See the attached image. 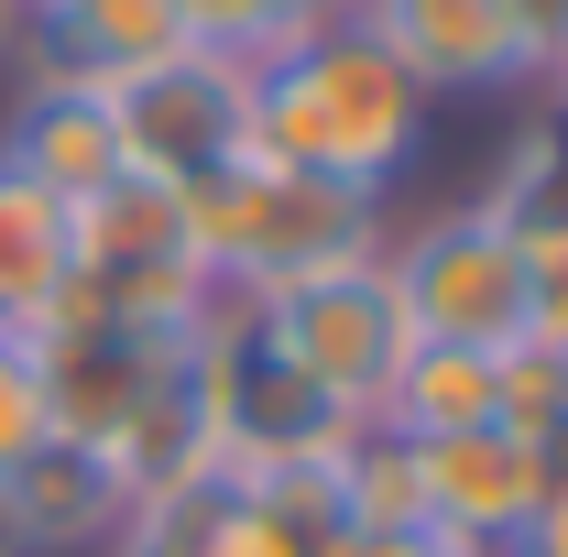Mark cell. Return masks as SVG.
Segmentation results:
<instances>
[{"instance_id":"6da1fadb","label":"cell","mask_w":568,"mask_h":557,"mask_svg":"<svg viewBox=\"0 0 568 557\" xmlns=\"http://www.w3.org/2000/svg\"><path fill=\"white\" fill-rule=\"evenodd\" d=\"M416 142H426V88L361 33L351 11L284 33L274 55L252 67V153L284 164V175L383 198Z\"/></svg>"},{"instance_id":"7a4b0ae2","label":"cell","mask_w":568,"mask_h":557,"mask_svg":"<svg viewBox=\"0 0 568 557\" xmlns=\"http://www.w3.org/2000/svg\"><path fill=\"white\" fill-rule=\"evenodd\" d=\"M186 198V241L230 295H263V284H295V274H328L351 252H383V198H351V186H317V175H284L263 153L219 164Z\"/></svg>"},{"instance_id":"3957f363","label":"cell","mask_w":568,"mask_h":557,"mask_svg":"<svg viewBox=\"0 0 568 557\" xmlns=\"http://www.w3.org/2000/svg\"><path fill=\"white\" fill-rule=\"evenodd\" d=\"M241 306H252L263 350H274L284 372H306L339 416H383L394 372L416 361V317H405L383 252H351V263H328V274L263 284V295H241Z\"/></svg>"},{"instance_id":"277c9868","label":"cell","mask_w":568,"mask_h":557,"mask_svg":"<svg viewBox=\"0 0 568 557\" xmlns=\"http://www.w3.org/2000/svg\"><path fill=\"white\" fill-rule=\"evenodd\" d=\"M219 274L186 241V198L164 175H121L110 198L77 209V295L99 317H132V328H197L209 317Z\"/></svg>"},{"instance_id":"5b68a950","label":"cell","mask_w":568,"mask_h":557,"mask_svg":"<svg viewBox=\"0 0 568 557\" xmlns=\"http://www.w3.org/2000/svg\"><path fill=\"white\" fill-rule=\"evenodd\" d=\"M383 263H394L416 340L437 350H525V328H536V274L493 230V209H437L426 230L383 241Z\"/></svg>"},{"instance_id":"8992f818","label":"cell","mask_w":568,"mask_h":557,"mask_svg":"<svg viewBox=\"0 0 568 557\" xmlns=\"http://www.w3.org/2000/svg\"><path fill=\"white\" fill-rule=\"evenodd\" d=\"M110 121H121L132 175L197 186V175H219V164L252 153V67L175 44V55H153V67L110 77Z\"/></svg>"},{"instance_id":"52a82bcc","label":"cell","mask_w":568,"mask_h":557,"mask_svg":"<svg viewBox=\"0 0 568 557\" xmlns=\"http://www.w3.org/2000/svg\"><path fill=\"white\" fill-rule=\"evenodd\" d=\"M186 340H197V328H132V317H99V306H55V317L22 340V361H33V383H44L55 437H88V448H99V437L186 361Z\"/></svg>"},{"instance_id":"ba28073f","label":"cell","mask_w":568,"mask_h":557,"mask_svg":"<svg viewBox=\"0 0 568 557\" xmlns=\"http://www.w3.org/2000/svg\"><path fill=\"white\" fill-rule=\"evenodd\" d=\"M351 22L426 88V110L470 99V88H525L547 67V44L525 33L514 0H351Z\"/></svg>"},{"instance_id":"9c48e42d","label":"cell","mask_w":568,"mask_h":557,"mask_svg":"<svg viewBox=\"0 0 568 557\" xmlns=\"http://www.w3.org/2000/svg\"><path fill=\"white\" fill-rule=\"evenodd\" d=\"M558 482V448L514 437V426H459V437H416V492H426V536L470 547V536H525L536 503Z\"/></svg>"},{"instance_id":"30bf717a","label":"cell","mask_w":568,"mask_h":557,"mask_svg":"<svg viewBox=\"0 0 568 557\" xmlns=\"http://www.w3.org/2000/svg\"><path fill=\"white\" fill-rule=\"evenodd\" d=\"M0 164H11L22 186H44L55 209L110 198V186L132 175L121 121H110V88H99V77H55V67H33V88H22V99H11V121H0Z\"/></svg>"},{"instance_id":"8fae6325","label":"cell","mask_w":568,"mask_h":557,"mask_svg":"<svg viewBox=\"0 0 568 557\" xmlns=\"http://www.w3.org/2000/svg\"><path fill=\"white\" fill-rule=\"evenodd\" d=\"M121 514H132V492H121V470L88 437H44L0 482V536H11V557H110Z\"/></svg>"},{"instance_id":"7c38bea8","label":"cell","mask_w":568,"mask_h":557,"mask_svg":"<svg viewBox=\"0 0 568 557\" xmlns=\"http://www.w3.org/2000/svg\"><path fill=\"white\" fill-rule=\"evenodd\" d=\"M99 459L121 470V492H132V503L219 482V405H209V372H197V340H186V361H175V372L142 394L132 416L99 437Z\"/></svg>"},{"instance_id":"4fadbf2b","label":"cell","mask_w":568,"mask_h":557,"mask_svg":"<svg viewBox=\"0 0 568 557\" xmlns=\"http://www.w3.org/2000/svg\"><path fill=\"white\" fill-rule=\"evenodd\" d=\"M22 55L110 88V77L175 55V11L164 0H22Z\"/></svg>"},{"instance_id":"5bb4252c","label":"cell","mask_w":568,"mask_h":557,"mask_svg":"<svg viewBox=\"0 0 568 557\" xmlns=\"http://www.w3.org/2000/svg\"><path fill=\"white\" fill-rule=\"evenodd\" d=\"M77 295V209H55L44 186H22L0 164V340H33Z\"/></svg>"},{"instance_id":"9a60e30c","label":"cell","mask_w":568,"mask_h":557,"mask_svg":"<svg viewBox=\"0 0 568 557\" xmlns=\"http://www.w3.org/2000/svg\"><path fill=\"white\" fill-rule=\"evenodd\" d=\"M394 437H459V426H503V350H437L416 340V361L383 394Z\"/></svg>"},{"instance_id":"2e32d148","label":"cell","mask_w":568,"mask_h":557,"mask_svg":"<svg viewBox=\"0 0 568 557\" xmlns=\"http://www.w3.org/2000/svg\"><path fill=\"white\" fill-rule=\"evenodd\" d=\"M110 557H219V482L132 503V514H121V536H110Z\"/></svg>"},{"instance_id":"e0dca14e","label":"cell","mask_w":568,"mask_h":557,"mask_svg":"<svg viewBox=\"0 0 568 557\" xmlns=\"http://www.w3.org/2000/svg\"><path fill=\"white\" fill-rule=\"evenodd\" d=\"M175 11V44H197V55H230V67H263L284 44L274 0H164Z\"/></svg>"},{"instance_id":"ac0fdd59","label":"cell","mask_w":568,"mask_h":557,"mask_svg":"<svg viewBox=\"0 0 568 557\" xmlns=\"http://www.w3.org/2000/svg\"><path fill=\"white\" fill-rule=\"evenodd\" d=\"M55 437V416H44V383H33V361H22V340H0V482L33 459Z\"/></svg>"},{"instance_id":"d6986e66","label":"cell","mask_w":568,"mask_h":557,"mask_svg":"<svg viewBox=\"0 0 568 557\" xmlns=\"http://www.w3.org/2000/svg\"><path fill=\"white\" fill-rule=\"evenodd\" d=\"M317 557H448V547H437L426 525H328Z\"/></svg>"},{"instance_id":"ffe728a7","label":"cell","mask_w":568,"mask_h":557,"mask_svg":"<svg viewBox=\"0 0 568 557\" xmlns=\"http://www.w3.org/2000/svg\"><path fill=\"white\" fill-rule=\"evenodd\" d=\"M525 557H568V459L547 482V503H536V525H525Z\"/></svg>"},{"instance_id":"44dd1931","label":"cell","mask_w":568,"mask_h":557,"mask_svg":"<svg viewBox=\"0 0 568 557\" xmlns=\"http://www.w3.org/2000/svg\"><path fill=\"white\" fill-rule=\"evenodd\" d=\"M525 340L547 350V361H568V274H547V284H536V328H525Z\"/></svg>"},{"instance_id":"7402d4cb","label":"cell","mask_w":568,"mask_h":557,"mask_svg":"<svg viewBox=\"0 0 568 557\" xmlns=\"http://www.w3.org/2000/svg\"><path fill=\"white\" fill-rule=\"evenodd\" d=\"M339 11H351V0H274V22H284V33H306V22H339Z\"/></svg>"},{"instance_id":"603a6c76","label":"cell","mask_w":568,"mask_h":557,"mask_svg":"<svg viewBox=\"0 0 568 557\" xmlns=\"http://www.w3.org/2000/svg\"><path fill=\"white\" fill-rule=\"evenodd\" d=\"M448 557H525V536H470V547H448Z\"/></svg>"},{"instance_id":"cb8c5ba5","label":"cell","mask_w":568,"mask_h":557,"mask_svg":"<svg viewBox=\"0 0 568 557\" xmlns=\"http://www.w3.org/2000/svg\"><path fill=\"white\" fill-rule=\"evenodd\" d=\"M22 55V0H0V67Z\"/></svg>"},{"instance_id":"d4e9b609","label":"cell","mask_w":568,"mask_h":557,"mask_svg":"<svg viewBox=\"0 0 568 557\" xmlns=\"http://www.w3.org/2000/svg\"><path fill=\"white\" fill-rule=\"evenodd\" d=\"M536 77H558V110H547V121H568V44H558V55H547Z\"/></svg>"},{"instance_id":"484cf974","label":"cell","mask_w":568,"mask_h":557,"mask_svg":"<svg viewBox=\"0 0 568 557\" xmlns=\"http://www.w3.org/2000/svg\"><path fill=\"white\" fill-rule=\"evenodd\" d=\"M0 557H11V536H0Z\"/></svg>"}]
</instances>
